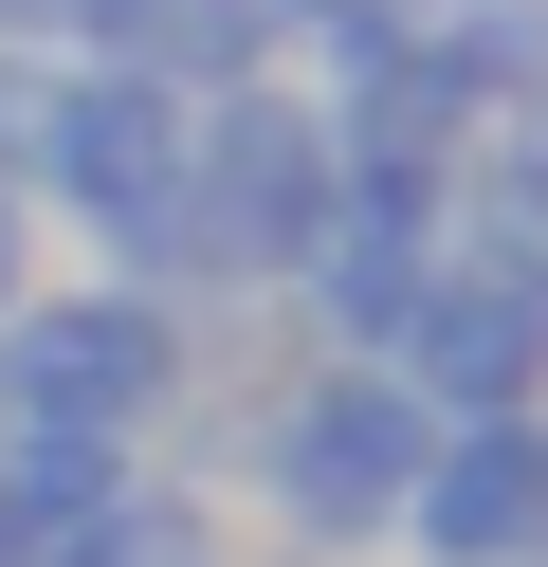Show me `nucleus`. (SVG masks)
Instances as JSON below:
<instances>
[{
  "mask_svg": "<svg viewBox=\"0 0 548 567\" xmlns=\"http://www.w3.org/2000/svg\"><path fill=\"white\" fill-rule=\"evenodd\" d=\"M55 567H238V513H219L201 476H146V457H128V476L55 530Z\"/></svg>",
  "mask_w": 548,
  "mask_h": 567,
  "instance_id": "nucleus-6",
  "label": "nucleus"
},
{
  "mask_svg": "<svg viewBox=\"0 0 548 567\" xmlns=\"http://www.w3.org/2000/svg\"><path fill=\"white\" fill-rule=\"evenodd\" d=\"M384 567H548V403L511 421H438L421 494H402Z\"/></svg>",
  "mask_w": 548,
  "mask_h": 567,
  "instance_id": "nucleus-5",
  "label": "nucleus"
},
{
  "mask_svg": "<svg viewBox=\"0 0 548 567\" xmlns=\"http://www.w3.org/2000/svg\"><path fill=\"white\" fill-rule=\"evenodd\" d=\"M421 440H438V403L402 367H329V348H292L275 384L238 403V513L275 530V549H311V567H384V530H402V494H421Z\"/></svg>",
  "mask_w": 548,
  "mask_h": 567,
  "instance_id": "nucleus-1",
  "label": "nucleus"
},
{
  "mask_svg": "<svg viewBox=\"0 0 548 567\" xmlns=\"http://www.w3.org/2000/svg\"><path fill=\"white\" fill-rule=\"evenodd\" d=\"M201 384V311L146 293V275H37L0 311V421H55V440H110L146 457Z\"/></svg>",
  "mask_w": 548,
  "mask_h": 567,
  "instance_id": "nucleus-3",
  "label": "nucleus"
},
{
  "mask_svg": "<svg viewBox=\"0 0 548 567\" xmlns=\"http://www.w3.org/2000/svg\"><path fill=\"white\" fill-rule=\"evenodd\" d=\"M329 202H348L329 92H292V74L183 92V184H165V238H183V293H201V311L292 293V257L329 238Z\"/></svg>",
  "mask_w": 548,
  "mask_h": 567,
  "instance_id": "nucleus-2",
  "label": "nucleus"
},
{
  "mask_svg": "<svg viewBox=\"0 0 548 567\" xmlns=\"http://www.w3.org/2000/svg\"><path fill=\"white\" fill-rule=\"evenodd\" d=\"M384 367L421 384L438 421H511V403H548V275L438 220V257H421V293H402V348H384Z\"/></svg>",
  "mask_w": 548,
  "mask_h": 567,
  "instance_id": "nucleus-4",
  "label": "nucleus"
},
{
  "mask_svg": "<svg viewBox=\"0 0 548 567\" xmlns=\"http://www.w3.org/2000/svg\"><path fill=\"white\" fill-rule=\"evenodd\" d=\"M37 293V202H19V165H0V311Z\"/></svg>",
  "mask_w": 548,
  "mask_h": 567,
  "instance_id": "nucleus-9",
  "label": "nucleus"
},
{
  "mask_svg": "<svg viewBox=\"0 0 548 567\" xmlns=\"http://www.w3.org/2000/svg\"><path fill=\"white\" fill-rule=\"evenodd\" d=\"M92 38V0H0V55H73Z\"/></svg>",
  "mask_w": 548,
  "mask_h": 567,
  "instance_id": "nucleus-8",
  "label": "nucleus"
},
{
  "mask_svg": "<svg viewBox=\"0 0 548 567\" xmlns=\"http://www.w3.org/2000/svg\"><path fill=\"white\" fill-rule=\"evenodd\" d=\"M256 19H275V74H292V92H329V74H365L384 38H421L438 0H256Z\"/></svg>",
  "mask_w": 548,
  "mask_h": 567,
  "instance_id": "nucleus-7",
  "label": "nucleus"
}]
</instances>
